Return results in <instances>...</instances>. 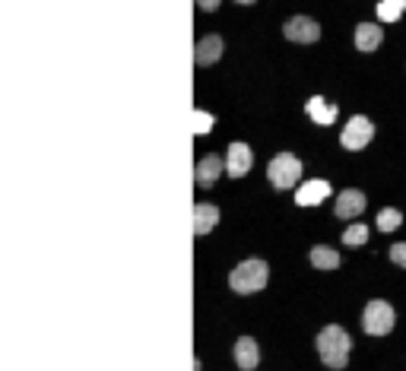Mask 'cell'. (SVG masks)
Segmentation results:
<instances>
[{"label":"cell","mask_w":406,"mask_h":371,"mask_svg":"<svg viewBox=\"0 0 406 371\" xmlns=\"http://www.w3.org/2000/svg\"><path fill=\"white\" fill-rule=\"evenodd\" d=\"M349 349H352V340L340 323H327V327L317 333V356L327 368H346L349 362Z\"/></svg>","instance_id":"1"},{"label":"cell","mask_w":406,"mask_h":371,"mask_svg":"<svg viewBox=\"0 0 406 371\" xmlns=\"http://www.w3.org/2000/svg\"><path fill=\"white\" fill-rule=\"evenodd\" d=\"M267 279H270L267 261L248 257V261H241L238 267L229 273V289H232L235 296H254V292H261V289L267 286Z\"/></svg>","instance_id":"2"},{"label":"cell","mask_w":406,"mask_h":371,"mask_svg":"<svg viewBox=\"0 0 406 371\" xmlns=\"http://www.w3.org/2000/svg\"><path fill=\"white\" fill-rule=\"evenodd\" d=\"M267 178L276 191H289V187H296L298 178H302V162H298V156H292V152H280V156H273L270 165H267Z\"/></svg>","instance_id":"3"},{"label":"cell","mask_w":406,"mask_h":371,"mask_svg":"<svg viewBox=\"0 0 406 371\" xmlns=\"http://www.w3.org/2000/svg\"><path fill=\"white\" fill-rule=\"evenodd\" d=\"M393 321H397V314H393V308L387 302L375 298V302L365 305V314H362L365 333H372V337H384V333H391V330H393Z\"/></svg>","instance_id":"4"},{"label":"cell","mask_w":406,"mask_h":371,"mask_svg":"<svg viewBox=\"0 0 406 371\" xmlns=\"http://www.w3.org/2000/svg\"><path fill=\"white\" fill-rule=\"evenodd\" d=\"M372 137H375V124L368 121L365 115H356V117H349V124L343 127V137H340V143H343V150H365V146L372 143Z\"/></svg>","instance_id":"5"},{"label":"cell","mask_w":406,"mask_h":371,"mask_svg":"<svg viewBox=\"0 0 406 371\" xmlns=\"http://www.w3.org/2000/svg\"><path fill=\"white\" fill-rule=\"evenodd\" d=\"M251 165H254V152L248 143H241V140L229 143L226 159H222V168L229 172V178H245L251 172Z\"/></svg>","instance_id":"6"},{"label":"cell","mask_w":406,"mask_h":371,"mask_svg":"<svg viewBox=\"0 0 406 371\" xmlns=\"http://www.w3.org/2000/svg\"><path fill=\"white\" fill-rule=\"evenodd\" d=\"M282 35L289 41H296V45H314L321 38V26L311 16H289L282 22Z\"/></svg>","instance_id":"7"},{"label":"cell","mask_w":406,"mask_h":371,"mask_svg":"<svg viewBox=\"0 0 406 371\" xmlns=\"http://www.w3.org/2000/svg\"><path fill=\"white\" fill-rule=\"evenodd\" d=\"M222 35H203V38H197V45H194V64L197 67H213L216 61L222 57Z\"/></svg>","instance_id":"8"},{"label":"cell","mask_w":406,"mask_h":371,"mask_svg":"<svg viewBox=\"0 0 406 371\" xmlns=\"http://www.w3.org/2000/svg\"><path fill=\"white\" fill-rule=\"evenodd\" d=\"M235 365H238L241 371H254L257 365H261V346H257L254 337H238L235 340Z\"/></svg>","instance_id":"9"},{"label":"cell","mask_w":406,"mask_h":371,"mask_svg":"<svg viewBox=\"0 0 406 371\" xmlns=\"http://www.w3.org/2000/svg\"><path fill=\"white\" fill-rule=\"evenodd\" d=\"M327 197H331V181H324V178L305 181V184H298V191H296V203L298 206H317V203H324Z\"/></svg>","instance_id":"10"},{"label":"cell","mask_w":406,"mask_h":371,"mask_svg":"<svg viewBox=\"0 0 406 371\" xmlns=\"http://www.w3.org/2000/svg\"><path fill=\"white\" fill-rule=\"evenodd\" d=\"M222 172H226V168H222L219 156H203L197 165H194V181H197L200 187H213Z\"/></svg>","instance_id":"11"},{"label":"cell","mask_w":406,"mask_h":371,"mask_svg":"<svg viewBox=\"0 0 406 371\" xmlns=\"http://www.w3.org/2000/svg\"><path fill=\"white\" fill-rule=\"evenodd\" d=\"M365 210V194L356 191V187H349V191H343L337 197V206H333V213L340 216V219H356L358 213Z\"/></svg>","instance_id":"12"},{"label":"cell","mask_w":406,"mask_h":371,"mask_svg":"<svg viewBox=\"0 0 406 371\" xmlns=\"http://www.w3.org/2000/svg\"><path fill=\"white\" fill-rule=\"evenodd\" d=\"M219 206L216 203H197L194 206V235H210L219 226Z\"/></svg>","instance_id":"13"},{"label":"cell","mask_w":406,"mask_h":371,"mask_svg":"<svg viewBox=\"0 0 406 371\" xmlns=\"http://www.w3.org/2000/svg\"><path fill=\"white\" fill-rule=\"evenodd\" d=\"M381 41H384L381 26H375V22H358V26H356V48L358 51L372 54V51H378Z\"/></svg>","instance_id":"14"},{"label":"cell","mask_w":406,"mask_h":371,"mask_svg":"<svg viewBox=\"0 0 406 371\" xmlns=\"http://www.w3.org/2000/svg\"><path fill=\"white\" fill-rule=\"evenodd\" d=\"M305 115H308L314 124H333L337 121V105H331L321 96H311L308 102H305Z\"/></svg>","instance_id":"15"},{"label":"cell","mask_w":406,"mask_h":371,"mask_svg":"<svg viewBox=\"0 0 406 371\" xmlns=\"http://www.w3.org/2000/svg\"><path fill=\"white\" fill-rule=\"evenodd\" d=\"M308 261H311V267H317V270H337L340 267V254L333 251V247H327V245H314V247H311Z\"/></svg>","instance_id":"16"},{"label":"cell","mask_w":406,"mask_h":371,"mask_svg":"<svg viewBox=\"0 0 406 371\" xmlns=\"http://www.w3.org/2000/svg\"><path fill=\"white\" fill-rule=\"evenodd\" d=\"M406 10V0H381L378 3V20L381 22H397Z\"/></svg>","instance_id":"17"},{"label":"cell","mask_w":406,"mask_h":371,"mask_svg":"<svg viewBox=\"0 0 406 371\" xmlns=\"http://www.w3.org/2000/svg\"><path fill=\"white\" fill-rule=\"evenodd\" d=\"M213 124H216V117L210 115V111H200V108L191 111V131L197 133V137H203V133L213 131Z\"/></svg>","instance_id":"18"},{"label":"cell","mask_w":406,"mask_h":371,"mask_svg":"<svg viewBox=\"0 0 406 371\" xmlns=\"http://www.w3.org/2000/svg\"><path fill=\"white\" fill-rule=\"evenodd\" d=\"M400 222H403V213L393 210V206H387V210H381V213H378V228H381V232H393V228H400Z\"/></svg>","instance_id":"19"},{"label":"cell","mask_w":406,"mask_h":371,"mask_svg":"<svg viewBox=\"0 0 406 371\" xmlns=\"http://www.w3.org/2000/svg\"><path fill=\"white\" fill-rule=\"evenodd\" d=\"M365 241H368V226H349L343 232V245H349V247H358Z\"/></svg>","instance_id":"20"},{"label":"cell","mask_w":406,"mask_h":371,"mask_svg":"<svg viewBox=\"0 0 406 371\" xmlns=\"http://www.w3.org/2000/svg\"><path fill=\"white\" fill-rule=\"evenodd\" d=\"M391 261L397 263V267H403V270H406V241H400V245H393V247H391Z\"/></svg>","instance_id":"21"},{"label":"cell","mask_w":406,"mask_h":371,"mask_svg":"<svg viewBox=\"0 0 406 371\" xmlns=\"http://www.w3.org/2000/svg\"><path fill=\"white\" fill-rule=\"evenodd\" d=\"M222 0H197V7L203 10V13H213V10H219Z\"/></svg>","instance_id":"22"},{"label":"cell","mask_w":406,"mask_h":371,"mask_svg":"<svg viewBox=\"0 0 406 371\" xmlns=\"http://www.w3.org/2000/svg\"><path fill=\"white\" fill-rule=\"evenodd\" d=\"M235 3H241V7H251V3H257V0H235Z\"/></svg>","instance_id":"23"}]
</instances>
